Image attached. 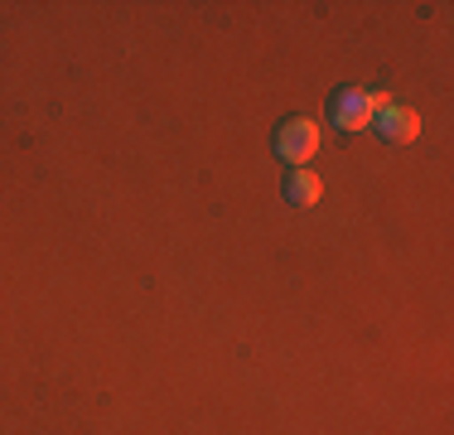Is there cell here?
<instances>
[{"label":"cell","mask_w":454,"mask_h":435,"mask_svg":"<svg viewBox=\"0 0 454 435\" xmlns=\"http://www.w3.org/2000/svg\"><path fill=\"white\" fill-rule=\"evenodd\" d=\"M387 107H392V92H358V87H348V92H339V102H333V122L343 130H367Z\"/></svg>","instance_id":"obj_1"},{"label":"cell","mask_w":454,"mask_h":435,"mask_svg":"<svg viewBox=\"0 0 454 435\" xmlns=\"http://www.w3.org/2000/svg\"><path fill=\"white\" fill-rule=\"evenodd\" d=\"M319 140H324L319 122H309V116H295V122L280 126L276 150H280V160H290V170H309V160L319 155Z\"/></svg>","instance_id":"obj_2"},{"label":"cell","mask_w":454,"mask_h":435,"mask_svg":"<svg viewBox=\"0 0 454 435\" xmlns=\"http://www.w3.org/2000/svg\"><path fill=\"white\" fill-rule=\"evenodd\" d=\"M382 136L396 140V146H411V140L420 136V116L411 112V107H387L382 112Z\"/></svg>","instance_id":"obj_3"},{"label":"cell","mask_w":454,"mask_h":435,"mask_svg":"<svg viewBox=\"0 0 454 435\" xmlns=\"http://www.w3.org/2000/svg\"><path fill=\"white\" fill-rule=\"evenodd\" d=\"M286 199L295 203V209H309V203H319L324 199V179L315 170H290V179H286Z\"/></svg>","instance_id":"obj_4"}]
</instances>
